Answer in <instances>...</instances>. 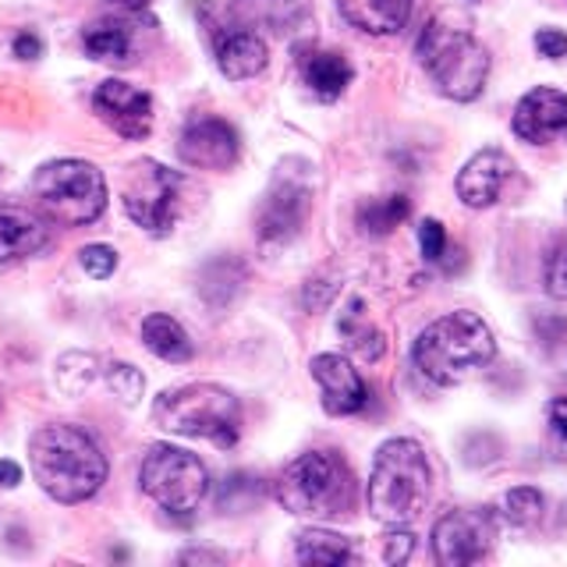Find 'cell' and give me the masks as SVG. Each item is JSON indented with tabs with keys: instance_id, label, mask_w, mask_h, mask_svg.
I'll return each mask as SVG.
<instances>
[{
	"instance_id": "38",
	"label": "cell",
	"mask_w": 567,
	"mask_h": 567,
	"mask_svg": "<svg viewBox=\"0 0 567 567\" xmlns=\"http://www.w3.org/2000/svg\"><path fill=\"white\" fill-rule=\"evenodd\" d=\"M177 560H182V564H192V560H206V564L213 560V564H220L224 554H213V549H192V554H182Z\"/></svg>"
},
{
	"instance_id": "37",
	"label": "cell",
	"mask_w": 567,
	"mask_h": 567,
	"mask_svg": "<svg viewBox=\"0 0 567 567\" xmlns=\"http://www.w3.org/2000/svg\"><path fill=\"white\" fill-rule=\"evenodd\" d=\"M22 483V468H18V461H0V486L14 489Z\"/></svg>"
},
{
	"instance_id": "29",
	"label": "cell",
	"mask_w": 567,
	"mask_h": 567,
	"mask_svg": "<svg viewBox=\"0 0 567 567\" xmlns=\"http://www.w3.org/2000/svg\"><path fill=\"white\" fill-rule=\"evenodd\" d=\"M106 386H111V394L121 398L128 408H135L142 401V390H146V377L132 365V362H114L106 369Z\"/></svg>"
},
{
	"instance_id": "22",
	"label": "cell",
	"mask_w": 567,
	"mask_h": 567,
	"mask_svg": "<svg viewBox=\"0 0 567 567\" xmlns=\"http://www.w3.org/2000/svg\"><path fill=\"white\" fill-rule=\"evenodd\" d=\"M245 262L235 256H217L199 270V295L206 306L213 309H227L245 288Z\"/></svg>"
},
{
	"instance_id": "39",
	"label": "cell",
	"mask_w": 567,
	"mask_h": 567,
	"mask_svg": "<svg viewBox=\"0 0 567 567\" xmlns=\"http://www.w3.org/2000/svg\"><path fill=\"white\" fill-rule=\"evenodd\" d=\"M114 8H121V11H132V14H138L142 8L150 4V0H111Z\"/></svg>"
},
{
	"instance_id": "19",
	"label": "cell",
	"mask_w": 567,
	"mask_h": 567,
	"mask_svg": "<svg viewBox=\"0 0 567 567\" xmlns=\"http://www.w3.org/2000/svg\"><path fill=\"white\" fill-rule=\"evenodd\" d=\"M415 0H337L344 22L365 35H394L408 25Z\"/></svg>"
},
{
	"instance_id": "36",
	"label": "cell",
	"mask_w": 567,
	"mask_h": 567,
	"mask_svg": "<svg viewBox=\"0 0 567 567\" xmlns=\"http://www.w3.org/2000/svg\"><path fill=\"white\" fill-rule=\"evenodd\" d=\"M14 58H22V61H35V58H43V40L35 32H22V35H14Z\"/></svg>"
},
{
	"instance_id": "5",
	"label": "cell",
	"mask_w": 567,
	"mask_h": 567,
	"mask_svg": "<svg viewBox=\"0 0 567 567\" xmlns=\"http://www.w3.org/2000/svg\"><path fill=\"white\" fill-rule=\"evenodd\" d=\"M415 58L447 100L472 103L483 96L486 79H489V53L472 32L454 29L447 22H440V18H433L419 35Z\"/></svg>"
},
{
	"instance_id": "7",
	"label": "cell",
	"mask_w": 567,
	"mask_h": 567,
	"mask_svg": "<svg viewBox=\"0 0 567 567\" xmlns=\"http://www.w3.org/2000/svg\"><path fill=\"white\" fill-rule=\"evenodd\" d=\"M32 192L40 213L53 224L85 227L103 217L106 209V177L85 159H53L32 177Z\"/></svg>"
},
{
	"instance_id": "18",
	"label": "cell",
	"mask_w": 567,
	"mask_h": 567,
	"mask_svg": "<svg viewBox=\"0 0 567 567\" xmlns=\"http://www.w3.org/2000/svg\"><path fill=\"white\" fill-rule=\"evenodd\" d=\"M217 64L230 82H245V79H256L259 71L270 61V50H266L262 35L252 29H224L217 32Z\"/></svg>"
},
{
	"instance_id": "6",
	"label": "cell",
	"mask_w": 567,
	"mask_h": 567,
	"mask_svg": "<svg viewBox=\"0 0 567 567\" xmlns=\"http://www.w3.org/2000/svg\"><path fill=\"white\" fill-rule=\"evenodd\" d=\"M354 496V478L341 454L309 451L295 457L277 478V501L298 518H337L348 514Z\"/></svg>"
},
{
	"instance_id": "1",
	"label": "cell",
	"mask_w": 567,
	"mask_h": 567,
	"mask_svg": "<svg viewBox=\"0 0 567 567\" xmlns=\"http://www.w3.org/2000/svg\"><path fill=\"white\" fill-rule=\"evenodd\" d=\"M29 461L40 489L58 504H82L106 483V454L75 422H50L29 440Z\"/></svg>"
},
{
	"instance_id": "26",
	"label": "cell",
	"mask_w": 567,
	"mask_h": 567,
	"mask_svg": "<svg viewBox=\"0 0 567 567\" xmlns=\"http://www.w3.org/2000/svg\"><path fill=\"white\" fill-rule=\"evenodd\" d=\"M341 333H344V341L348 348H354L362 354L365 362H377L380 354L386 351V341H383V333L377 330L365 319V309H362V301H351V312L341 319Z\"/></svg>"
},
{
	"instance_id": "12",
	"label": "cell",
	"mask_w": 567,
	"mask_h": 567,
	"mask_svg": "<svg viewBox=\"0 0 567 567\" xmlns=\"http://www.w3.org/2000/svg\"><path fill=\"white\" fill-rule=\"evenodd\" d=\"M511 128L532 146H554L567 142V93L549 85H536L514 106Z\"/></svg>"
},
{
	"instance_id": "15",
	"label": "cell",
	"mask_w": 567,
	"mask_h": 567,
	"mask_svg": "<svg viewBox=\"0 0 567 567\" xmlns=\"http://www.w3.org/2000/svg\"><path fill=\"white\" fill-rule=\"evenodd\" d=\"M514 177V159L504 150H478L465 167L457 171V199L472 209H486L501 203L507 182Z\"/></svg>"
},
{
	"instance_id": "4",
	"label": "cell",
	"mask_w": 567,
	"mask_h": 567,
	"mask_svg": "<svg viewBox=\"0 0 567 567\" xmlns=\"http://www.w3.org/2000/svg\"><path fill=\"white\" fill-rule=\"evenodd\" d=\"M153 422L167 433L209 440L227 451L241 436V404L217 383H185L153 401Z\"/></svg>"
},
{
	"instance_id": "30",
	"label": "cell",
	"mask_w": 567,
	"mask_h": 567,
	"mask_svg": "<svg viewBox=\"0 0 567 567\" xmlns=\"http://www.w3.org/2000/svg\"><path fill=\"white\" fill-rule=\"evenodd\" d=\"M546 291L549 298L567 301V238L557 241V248L546 259Z\"/></svg>"
},
{
	"instance_id": "35",
	"label": "cell",
	"mask_w": 567,
	"mask_h": 567,
	"mask_svg": "<svg viewBox=\"0 0 567 567\" xmlns=\"http://www.w3.org/2000/svg\"><path fill=\"white\" fill-rule=\"evenodd\" d=\"M546 419H549V430H554L564 443H567V398H554L546 404Z\"/></svg>"
},
{
	"instance_id": "27",
	"label": "cell",
	"mask_w": 567,
	"mask_h": 567,
	"mask_svg": "<svg viewBox=\"0 0 567 567\" xmlns=\"http://www.w3.org/2000/svg\"><path fill=\"white\" fill-rule=\"evenodd\" d=\"M96 354H85V351H68L58 359V386L71 398H82L89 386L96 380Z\"/></svg>"
},
{
	"instance_id": "2",
	"label": "cell",
	"mask_w": 567,
	"mask_h": 567,
	"mask_svg": "<svg viewBox=\"0 0 567 567\" xmlns=\"http://www.w3.org/2000/svg\"><path fill=\"white\" fill-rule=\"evenodd\" d=\"M493 354H496L493 330L478 312H451L433 319L415 337L412 348V359L422 369V377L440 386H454L461 380H468L472 372L493 362Z\"/></svg>"
},
{
	"instance_id": "13",
	"label": "cell",
	"mask_w": 567,
	"mask_h": 567,
	"mask_svg": "<svg viewBox=\"0 0 567 567\" xmlns=\"http://www.w3.org/2000/svg\"><path fill=\"white\" fill-rule=\"evenodd\" d=\"M238 153H241L238 132L230 128L224 117L192 121L182 132V142H177V156H182L188 167H199V171H230L238 164Z\"/></svg>"
},
{
	"instance_id": "34",
	"label": "cell",
	"mask_w": 567,
	"mask_h": 567,
	"mask_svg": "<svg viewBox=\"0 0 567 567\" xmlns=\"http://www.w3.org/2000/svg\"><path fill=\"white\" fill-rule=\"evenodd\" d=\"M412 549H415V536L401 528V532H394V536H386V549H383V554H386L390 564H404L408 557H412Z\"/></svg>"
},
{
	"instance_id": "14",
	"label": "cell",
	"mask_w": 567,
	"mask_h": 567,
	"mask_svg": "<svg viewBox=\"0 0 567 567\" xmlns=\"http://www.w3.org/2000/svg\"><path fill=\"white\" fill-rule=\"evenodd\" d=\"M93 106H96V114L124 138H146L153 132L150 93H142V89L121 82V79H106L103 85H96Z\"/></svg>"
},
{
	"instance_id": "25",
	"label": "cell",
	"mask_w": 567,
	"mask_h": 567,
	"mask_svg": "<svg viewBox=\"0 0 567 567\" xmlns=\"http://www.w3.org/2000/svg\"><path fill=\"white\" fill-rule=\"evenodd\" d=\"M408 213H412V203H408L404 195H390V199H369L359 209V227L365 230L369 238H383L398 224L408 220Z\"/></svg>"
},
{
	"instance_id": "33",
	"label": "cell",
	"mask_w": 567,
	"mask_h": 567,
	"mask_svg": "<svg viewBox=\"0 0 567 567\" xmlns=\"http://www.w3.org/2000/svg\"><path fill=\"white\" fill-rule=\"evenodd\" d=\"M536 50L543 53V58H549V61L567 58V32H560V29H539L536 32Z\"/></svg>"
},
{
	"instance_id": "17",
	"label": "cell",
	"mask_w": 567,
	"mask_h": 567,
	"mask_svg": "<svg viewBox=\"0 0 567 567\" xmlns=\"http://www.w3.org/2000/svg\"><path fill=\"white\" fill-rule=\"evenodd\" d=\"M50 245L47 217L25 206H0V262H18Z\"/></svg>"
},
{
	"instance_id": "16",
	"label": "cell",
	"mask_w": 567,
	"mask_h": 567,
	"mask_svg": "<svg viewBox=\"0 0 567 567\" xmlns=\"http://www.w3.org/2000/svg\"><path fill=\"white\" fill-rule=\"evenodd\" d=\"M312 380L323 390V408L330 415H354L369 401V386L344 354H316Z\"/></svg>"
},
{
	"instance_id": "24",
	"label": "cell",
	"mask_w": 567,
	"mask_h": 567,
	"mask_svg": "<svg viewBox=\"0 0 567 567\" xmlns=\"http://www.w3.org/2000/svg\"><path fill=\"white\" fill-rule=\"evenodd\" d=\"M295 557L301 564H348L354 557V549L344 536H337L330 528H306L295 539Z\"/></svg>"
},
{
	"instance_id": "9",
	"label": "cell",
	"mask_w": 567,
	"mask_h": 567,
	"mask_svg": "<svg viewBox=\"0 0 567 567\" xmlns=\"http://www.w3.org/2000/svg\"><path fill=\"white\" fill-rule=\"evenodd\" d=\"M182 192H185V177L177 171L156 164V159H135L124 171L121 203L132 224H138L146 235L167 238L177 224Z\"/></svg>"
},
{
	"instance_id": "28",
	"label": "cell",
	"mask_w": 567,
	"mask_h": 567,
	"mask_svg": "<svg viewBox=\"0 0 567 567\" xmlns=\"http://www.w3.org/2000/svg\"><path fill=\"white\" fill-rule=\"evenodd\" d=\"M546 514V501L536 486H514L504 496V518L518 528H536Z\"/></svg>"
},
{
	"instance_id": "10",
	"label": "cell",
	"mask_w": 567,
	"mask_h": 567,
	"mask_svg": "<svg viewBox=\"0 0 567 567\" xmlns=\"http://www.w3.org/2000/svg\"><path fill=\"white\" fill-rule=\"evenodd\" d=\"M295 159L280 164L277 177L270 182V192L262 195V206L256 213V235L262 245H288L301 235L312 209V182L309 164L301 171H291Z\"/></svg>"
},
{
	"instance_id": "11",
	"label": "cell",
	"mask_w": 567,
	"mask_h": 567,
	"mask_svg": "<svg viewBox=\"0 0 567 567\" xmlns=\"http://www.w3.org/2000/svg\"><path fill=\"white\" fill-rule=\"evenodd\" d=\"M501 522L489 507H457L433 525V557L443 567H461L483 560L493 543Z\"/></svg>"
},
{
	"instance_id": "20",
	"label": "cell",
	"mask_w": 567,
	"mask_h": 567,
	"mask_svg": "<svg viewBox=\"0 0 567 567\" xmlns=\"http://www.w3.org/2000/svg\"><path fill=\"white\" fill-rule=\"evenodd\" d=\"M301 79H306L312 96L330 103V100H337L351 85L354 71H351L344 53H337V50H312V53L301 58Z\"/></svg>"
},
{
	"instance_id": "21",
	"label": "cell",
	"mask_w": 567,
	"mask_h": 567,
	"mask_svg": "<svg viewBox=\"0 0 567 567\" xmlns=\"http://www.w3.org/2000/svg\"><path fill=\"white\" fill-rule=\"evenodd\" d=\"M142 341H146V348L156 354V359H164L171 365H185L195 354L188 330L167 312H153L142 319Z\"/></svg>"
},
{
	"instance_id": "3",
	"label": "cell",
	"mask_w": 567,
	"mask_h": 567,
	"mask_svg": "<svg viewBox=\"0 0 567 567\" xmlns=\"http://www.w3.org/2000/svg\"><path fill=\"white\" fill-rule=\"evenodd\" d=\"M430 461L415 440L398 436L377 451L369 475V511L383 525H408L430 504Z\"/></svg>"
},
{
	"instance_id": "32",
	"label": "cell",
	"mask_w": 567,
	"mask_h": 567,
	"mask_svg": "<svg viewBox=\"0 0 567 567\" xmlns=\"http://www.w3.org/2000/svg\"><path fill=\"white\" fill-rule=\"evenodd\" d=\"M419 248H422V256L430 259V262H436L443 252H447V230H443L440 220L425 217V220L419 224Z\"/></svg>"
},
{
	"instance_id": "23",
	"label": "cell",
	"mask_w": 567,
	"mask_h": 567,
	"mask_svg": "<svg viewBox=\"0 0 567 567\" xmlns=\"http://www.w3.org/2000/svg\"><path fill=\"white\" fill-rule=\"evenodd\" d=\"M82 47L93 61H103V64H128L132 61V32L124 29L121 22H96L89 25L85 35H82Z\"/></svg>"
},
{
	"instance_id": "8",
	"label": "cell",
	"mask_w": 567,
	"mask_h": 567,
	"mask_svg": "<svg viewBox=\"0 0 567 567\" xmlns=\"http://www.w3.org/2000/svg\"><path fill=\"white\" fill-rule=\"evenodd\" d=\"M138 483L159 511L174 518H192L209 493V472L199 454L174 447V443H153L142 457Z\"/></svg>"
},
{
	"instance_id": "31",
	"label": "cell",
	"mask_w": 567,
	"mask_h": 567,
	"mask_svg": "<svg viewBox=\"0 0 567 567\" xmlns=\"http://www.w3.org/2000/svg\"><path fill=\"white\" fill-rule=\"evenodd\" d=\"M82 270L93 280H106L117 270V252L111 245H85L82 248Z\"/></svg>"
}]
</instances>
